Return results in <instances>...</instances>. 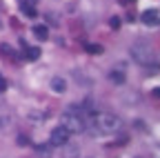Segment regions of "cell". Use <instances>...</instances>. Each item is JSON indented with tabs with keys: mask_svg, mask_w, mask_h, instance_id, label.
<instances>
[{
	"mask_svg": "<svg viewBox=\"0 0 160 158\" xmlns=\"http://www.w3.org/2000/svg\"><path fill=\"white\" fill-rule=\"evenodd\" d=\"M62 127H65L69 134H85L87 127H89V120H87L85 111L76 105V107H69V109L62 114Z\"/></svg>",
	"mask_w": 160,
	"mask_h": 158,
	"instance_id": "6da1fadb",
	"label": "cell"
},
{
	"mask_svg": "<svg viewBox=\"0 0 160 158\" xmlns=\"http://www.w3.org/2000/svg\"><path fill=\"white\" fill-rule=\"evenodd\" d=\"M89 127L96 129L98 134H116V131L122 129V118L116 116V114L102 111V114H96V116H93V125H89ZM89 127H87V129H89Z\"/></svg>",
	"mask_w": 160,
	"mask_h": 158,
	"instance_id": "7a4b0ae2",
	"label": "cell"
},
{
	"mask_svg": "<svg viewBox=\"0 0 160 158\" xmlns=\"http://www.w3.org/2000/svg\"><path fill=\"white\" fill-rule=\"evenodd\" d=\"M129 54H131V58H133L138 65H145V67H149V65H158L156 51H153L147 43H136V45H131Z\"/></svg>",
	"mask_w": 160,
	"mask_h": 158,
	"instance_id": "3957f363",
	"label": "cell"
},
{
	"mask_svg": "<svg viewBox=\"0 0 160 158\" xmlns=\"http://www.w3.org/2000/svg\"><path fill=\"white\" fill-rule=\"evenodd\" d=\"M69 131L60 125V127H56V129H51V134H49V145L51 147H62V145H67L69 143Z\"/></svg>",
	"mask_w": 160,
	"mask_h": 158,
	"instance_id": "277c9868",
	"label": "cell"
},
{
	"mask_svg": "<svg viewBox=\"0 0 160 158\" xmlns=\"http://www.w3.org/2000/svg\"><path fill=\"white\" fill-rule=\"evenodd\" d=\"M140 20H142V25H147V27H158L160 25V16H158V11L149 9V11H145L140 16Z\"/></svg>",
	"mask_w": 160,
	"mask_h": 158,
	"instance_id": "5b68a950",
	"label": "cell"
},
{
	"mask_svg": "<svg viewBox=\"0 0 160 158\" xmlns=\"http://www.w3.org/2000/svg\"><path fill=\"white\" fill-rule=\"evenodd\" d=\"M20 3V9H22V13L25 16H29V18H33L36 16V0H18Z\"/></svg>",
	"mask_w": 160,
	"mask_h": 158,
	"instance_id": "8992f818",
	"label": "cell"
},
{
	"mask_svg": "<svg viewBox=\"0 0 160 158\" xmlns=\"http://www.w3.org/2000/svg\"><path fill=\"white\" fill-rule=\"evenodd\" d=\"M22 47H25V60L33 63V60L40 58V49L38 47H27V43H22Z\"/></svg>",
	"mask_w": 160,
	"mask_h": 158,
	"instance_id": "52a82bcc",
	"label": "cell"
},
{
	"mask_svg": "<svg viewBox=\"0 0 160 158\" xmlns=\"http://www.w3.org/2000/svg\"><path fill=\"white\" fill-rule=\"evenodd\" d=\"M51 89H53L56 94H62V91L67 89V80H65V78H60V76L51 78Z\"/></svg>",
	"mask_w": 160,
	"mask_h": 158,
	"instance_id": "ba28073f",
	"label": "cell"
},
{
	"mask_svg": "<svg viewBox=\"0 0 160 158\" xmlns=\"http://www.w3.org/2000/svg\"><path fill=\"white\" fill-rule=\"evenodd\" d=\"M33 36L38 38V40H47V38H49V29L45 25H36L33 27Z\"/></svg>",
	"mask_w": 160,
	"mask_h": 158,
	"instance_id": "9c48e42d",
	"label": "cell"
},
{
	"mask_svg": "<svg viewBox=\"0 0 160 158\" xmlns=\"http://www.w3.org/2000/svg\"><path fill=\"white\" fill-rule=\"evenodd\" d=\"M78 156V147L76 145H62V158H76Z\"/></svg>",
	"mask_w": 160,
	"mask_h": 158,
	"instance_id": "30bf717a",
	"label": "cell"
},
{
	"mask_svg": "<svg viewBox=\"0 0 160 158\" xmlns=\"http://www.w3.org/2000/svg\"><path fill=\"white\" fill-rule=\"evenodd\" d=\"M109 78H111V83L122 85V83H125V71H122V69H113V71L109 74Z\"/></svg>",
	"mask_w": 160,
	"mask_h": 158,
	"instance_id": "8fae6325",
	"label": "cell"
},
{
	"mask_svg": "<svg viewBox=\"0 0 160 158\" xmlns=\"http://www.w3.org/2000/svg\"><path fill=\"white\" fill-rule=\"evenodd\" d=\"M85 49L89 54H102V45H91V43H85Z\"/></svg>",
	"mask_w": 160,
	"mask_h": 158,
	"instance_id": "7c38bea8",
	"label": "cell"
},
{
	"mask_svg": "<svg viewBox=\"0 0 160 158\" xmlns=\"http://www.w3.org/2000/svg\"><path fill=\"white\" fill-rule=\"evenodd\" d=\"M49 147H51V145H38L36 149H38V154H40V156H45V158H49V156H51Z\"/></svg>",
	"mask_w": 160,
	"mask_h": 158,
	"instance_id": "4fadbf2b",
	"label": "cell"
},
{
	"mask_svg": "<svg viewBox=\"0 0 160 158\" xmlns=\"http://www.w3.org/2000/svg\"><path fill=\"white\" fill-rule=\"evenodd\" d=\"M5 89H7V78L0 74V94H5Z\"/></svg>",
	"mask_w": 160,
	"mask_h": 158,
	"instance_id": "5bb4252c",
	"label": "cell"
},
{
	"mask_svg": "<svg viewBox=\"0 0 160 158\" xmlns=\"http://www.w3.org/2000/svg\"><path fill=\"white\" fill-rule=\"evenodd\" d=\"M109 25H111V29H120V18H111Z\"/></svg>",
	"mask_w": 160,
	"mask_h": 158,
	"instance_id": "9a60e30c",
	"label": "cell"
},
{
	"mask_svg": "<svg viewBox=\"0 0 160 158\" xmlns=\"http://www.w3.org/2000/svg\"><path fill=\"white\" fill-rule=\"evenodd\" d=\"M151 96H153V98H160V87H158V89H153V91H151Z\"/></svg>",
	"mask_w": 160,
	"mask_h": 158,
	"instance_id": "2e32d148",
	"label": "cell"
},
{
	"mask_svg": "<svg viewBox=\"0 0 160 158\" xmlns=\"http://www.w3.org/2000/svg\"><path fill=\"white\" fill-rule=\"evenodd\" d=\"M120 3H122V5H133L136 0H120Z\"/></svg>",
	"mask_w": 160,
	"mask_h": 158,
	"instance_id": "e0dca14e",
	"label": "cell"
}]
</instances>
